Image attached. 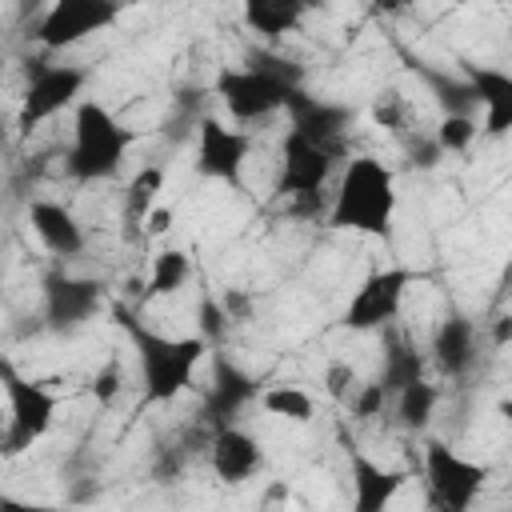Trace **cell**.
Here are the masks:
<instances>
[{"instance_id":"1","label":"cell","mask_w":512,"mask_h":512,"mask_svg":"<svg viewBox=\"0 0 512 512\" xmlns=\"http://www.w3.org/2000/svg\"><path fill=\"white\" fill-rule=\"evenodd\" d=\"M112 316H116L120 332L132 340V352H136L140 376H144V396L152 404L176 400L192 384V372H196L208 340L204 336H168V332H156V328H148L128 308H112Z\"/></svg>"},{"instance_id":"2","label":"cell","mask_w":512,"mask_h":512,"mask_svg":"<svg viewBox=\"0 0 512 512\" xmlns=\"http://www.w3.org/2000/svg\"><path fill=\"white\" fill-rule=\"evenodd\" d=\"M392 220H396L392 168H384L372 156L348 160V168L332 192L328 224L344 228V232H364V236H392Z\"/></svg>"},{"instance_id":"3","label":"cell","mask_w":512,"mask_h":512,"mask_svg":"<svg viewBox=\"0 0 512 512\" xmlns=\"http://www.w3.org/2000/svg\"><path fill=\"white\" fill-rule=\"evenodd\" d=\"M132 132L96 100H80L72 116V152L68 172L76 180H108L120 172Z\"/></svg>"},{"instance_id":"4","label":"cell","mask_w":512,"mask_h":512,"mask_svg":"<svg viewBox=\"0 0 512 512\" xmlns=\"http://www.w3.org/2000/svg\"><path fill=\"white\" fill-rule=\"evenodd\" d=\"M296 76L284 72V68H272V64H252V68H224L216 76V92L224 100V108L236 116V120H264L272 112H280L288 104V96L296 92Z\"/></svg>"},{"instance_id":"5","label":"cell","mask_w":512,"mask_h":512,"mask_svg":"<svg viewBox=\"0 0 512 512\" xmlns=\"http://www.w3.org/2000/svg\"><path fill=\"white\" fill-rule=\"evenodd\" d=\"M0 376H4V396H8L4 452H8V456H16V452L32 448V444L52 428L56 396H52L44 384H36V380L20 376L12 364H4V368H0Z\"/></svg>"},{"instance_id":"6","label":"cell","mask_w":512,"mask_h":512,"mask_svg":"<svg viewBox=\"0 0 512 512\" xmlns=\"http://www.w3.org/2000/svg\"><path fill=\"white\" fill-rule=\"evenodd\" d=\"M424 480H428V496H432L436 508L464 512V508L476 504V496L488 480V468L460 456L444 440H428L424 444Z\"/></svg>"},{"instance_id":"7","label":"cell","mask_w":512,"mask_h":512,"mask_svg":"<svg viewBox=\"0 0 512 512\" xmlns=\"http://www.w3.org/2000/svg\"><path fill=\"white\" fill-rule=\"evenodd\" d=\"M120 0H52L40 28H36V40L44 48H72L80 40H88L92 32H104L120 20Z\"/></svg>"},{"instance_id":"8","label":"cell","mask_w":512,"mask_h":512,"mask_svg":"<svg viewBox=\"0 0 512 512\" xmlns=\"http://www.w3.org/2000/svg\"><path fill=\"white\" fill-rule=\"evenodd\" d=\"M412 280H416V272H412V268H400V264L372 272V276L352 292V300H348V308H344V316H340L344 328L368 332V328L392 324L396 312H400V304H404V292L412 288Z\"/></svg>"},{"instance_id":"9","label":"cell","mask_w":512,"mask_h":512,"mask_svg":"<svg viewBox=\"0 0 512 512\" xmlns=\"http://www.w3.org/2000/svg\"><path fill=\"white\" fill-rule=\"evenodd\" d=\"M88 72L76 64H36L20 100V128L32 132L36 124L52 120L56 112H64L68 104H76V96L84 92Z\"/></svg>"},{"instance_id":"10","label":"cell","mask_w":512,"mask_h":512,"mask_svg":"<svg viewBox=\"0 0 512 512\" xmlns=\"http://www.w3.org/2000/svg\"><path fill=\"white\" fill-rule=\"evenodd\" d=\"M336 152H328L324 144L300 136L288 128L284 136V152H280V176H276V192L288 200H316L328 172H332Z\"/></svg>"},{"instance_id":"11","label":"cell","mask_w":512,"mask_h":512,"mask_svg":"<svg viewBox=\"0 0 512 512\" xmlns=\"http://www.w3.org/2000/svg\"><path fill=\"white\" fill-rule=\"evenodd\" d=\"M252 152V136L224 128V120L204 116L196 124V172L208 180H224V184H240L244 164Z\"/></svg>"},{"instance_id":"12","label":"cell","mask_w":512,"mask_h":512,"mask_svg":"<svg viewBox=\"0 0 512 512\" xmlns=\"http://www.w3.org/2000/svg\"><path fill=\"white\" fill-rule=\"evenodd\" d=\"M284 112H288V120H292V132H300V136L324 144V148L336 152V156L344 152V132H348V124H352V108L328 104V100L308 96L304 88H296V92L288 96Z\"/></svg>"},{"instance_id":"13","label":"cell","mask_w":512,"mask_h":512,"mask_svg":"<svg viewBox=\"0 0 512 512\" xmlns=\"http://www.w3.org/2000/svg\"><path fill=\"white\" fill-rule=\"evenodd\" d=\"M104 304V292L96 280L80 276H48L44 280V316L52 328H76L92 320Z\"/></svg>"},{"instance_id":"14","label":"cell","mask_w":512,"mask_h":512,"mask_svg":"<svg viewBox=\"0 0 512 512\" xmlns=\"http://www.w3.org/2000/svg\"><path fill=\"white\" fill-rule=\"evenodd\" d=\"M460 72L468 76L476 104H484V136H508L512 132V72L492 68V64H472L464 60Z\"/></svg>"},{"instance_id":"15","label":"cell","mask_w":512,"mask_h":512,"mask_svg":"<svg viewBox=\"0 0 512 512\" xmlns=\"http://www.w3.org/2000/svg\"><path fill=\"white\" fill-rule=\"evenodd\" d=\"M208 460H212V472L224 480V484H244L252 480L260 468H264V452H260V440L248 436L244 428L236 424H220L212 444H208Z\"/></svg>"},{"instance_id":"16","label":"cell","mask_w":512,"mask_h":512,"mask_svg":"<svg viewBox=\"0 0 512 512\" xmlns=\"http://www.w3.org/2000/svg\"><path fill=\"white\" fill-rule=\"evenodd\" d=\"M348 476H352V508L356 512H380L384 504H392V496L404 484V472L376 464L356 444H348Z\"/></svg>"},{"instance_id":"17","label":"cell","mask_w":512,"mask_h":512,"mask_svg":"<svg viewBox=\"0 0 512 512\" xmlns=\"http://www.w3.org/2000/svg\"><path fill=\"white\" fill-rule=\"evenodd\" d=\"M28 220H32V232L40 236V244L48 252H56V256H80L84 252V228L72 216V208L56 204V200H36L28 208Z\"/></svg>"},{"instance_id":"18","label":"cell","mask_w":512,"mask_h":512,"mask_svg":"<svg viewBox=\"0 0 512 512\" xmlns=\"http://www.w3.org/2000/svg\"><path fill=\"white\" fill-rule=\"evenodd\" d=\"M432 356L448 376H464L476 360V324L460 312L444 316L436 324V336H432Z\"/></svg>"},{"instance_id":"19","label":"cell","mask_w":512,"mask_h":512,"mask_svg":"<svg viewBox=\"0 0 512 512\" xmlns=\"http://www.w3.org/2000/svg\"><path fill=\"white\" fill-rule=\"evenodd\" d=\"M248 400H256V380L220 356V360H216V380H212V392H208V412L224 424V420H232Z\"/></svg>"},{"instance_id":"20","label":"cell","mask_w":512,"mask_h":512,"mask_svg":"<svg viewBox=\"0 0 512 512\" xmlns=\"http://www.w3.org/2000/svg\"><path fill=\"white\" fill-rule=\"evenodd\" d=\"M304 12L308 8L300 0H244V20L260 36H288V32H296Z\"/></svg>"},{"instance_id":"21","label":"cell","mask_w":512,"mask_h":512,"mask_svg":"<svg viewBox=\"0 0 512 512\" xmlns=\"http://www.w3.org/2000/svg\"><path fill=\"white\" fill-rule=\"evenodd\" d=\"M376 380L384 384L388 396H396V392H404L408 384L424 380V356H420L404 336H392L388 348H384V364H380V376H376Z\"/></svg>"},{"instance_id":"22","label":"cell","mask_w":512,"mask_h":512,"mask_svg":"<svg viewBox=\"0 0 512 512\" xmlns=\"http://www.w3.org/2000/svg\"><path fill=\"white\" fill-rule=\"evenodd\" d=\"M412 72L436 92V100H440V108L444 112H472V104H476V92H472V84H468V76H448V72H440V68H428L424 60H416L412 64Z\"/></svg>"},{"instance_id":"23","label":"cell","mask_w":512,"mask_h":512,"mask_svg":"<svg viewBox=\"0 0 512 512\" xmlns=\"http://www.w3.org/2000/svg\"><path fill=\"white\" fill-rule=\"evenodd\" d=\"M192 276V260L180 252V248H164L156 260H152V272H148V296H172L188 284Z\"/></svg>"},{"instance_id":"24","label":"cell","mask_w":512,"mask_h":512,"mask_svg":"<svg viewBox=\"0 0 512 512\" xmlns=\"http://www.w3.org/2000/svg\"><path fill=\"white\" fill-rule=\"evenodd\" d=\"M260 404H264L268 416H280V420H292V424H308L312 420V396L304 388H292V384L264 388Z\"/></svg>"},{"instance_id":"25","label":"cell","mask_w":512,"mask_h":512,"mask_svg":"<svg viewBox=\"0 0 512 512\" xmlns=\"http://www.w3.org/2000/svg\"><path fill=\"white\" fill-rule=\"evenodd\" d=\"M396 412H400V420H404L408 428H424L428 416L436 412V388H432L428 380L408 384L404 392H396Z\"/></svg>"},{"instance_id":"26","label":"cell","mask_w":512,"mask_h":512,"mask_svg":"<svg viewBox=\"0 0 512 512\" xmlns=\"http://www.w3.org/2000/svg\"><path fill=\"white\" fill-rule=\"evenodd\" d=\"M160 188H164V172L160 168H140L136 176H132V184H128V220H144L152 208H156V200H160Z\"/></svg>"},{"instance_id":"27","label":"cell","mask_w":512,"mask_h":512,"mask_svg":"<svg viewBox=\"0 0 512 512\" xmlns=\"http://www.w3.org/2000/svg\"><path fill=\"white\" fill-rule=\"evenodd\" d=\"M476 136H480V124H476L472 112H444V120H440V128H436L440 152H464Z\"/></svg>"},{"instance_id":"28","label":"cell","mask_w":512,"mask_h":512,"mask_svg":"<svg viewBox=\"0 0 512 512\" xmlns=\"http://www.w3.org/2000/svg\"><path fill=\"white\" fill-rule=\"evenodd\" d=\"M324 388H328V396L332 400H340V404H348L356 392H360V372L352 368V364H328L324 368Z\"/></svg>"},{"instance_id":"29","label":"cell","mask_w":512,"mask_h":512,"mask_svg":"<svg viewBox=\"0 0 512 512\" xmlns=\"http://www.w3.org/2000/svg\"><path fill=\"white\" fill-rule=\"evenodd\" d=\"M384 400H388L384 384H380V380H372V384H360V392L348 400V408H352V416H360V420H372V416L384 408Z\"/></svg>"},{"instance_id":"30","label":"cell","mask_w":512,"mask_h":512,"mask_svg":"<svg viewBox=\"0 0 512 512\" xmlns=\"http://www.w3.org/2000/svg\"><path fill=\"white\" fill-rule=\"evenodd\" d=\"M376 120H380L384 128L400 132V124H404V108H400V96H396V92H384V96H380V104H376Z\"/></svg>"},{"instance_id":"31","label":"cell","mask_w":512,"mask_h":512,"mask_svg":"<svg viewBox=\"0 0 512 512\" xmlns=\"http://www.w3.org/2000/svg\"><path fill=\"white\" fill-rule=\"evenodd\" d=\"M220 328H224V312H220L212 300H204V304H200V336H204V340H216Z\"/></svg>"},{"instance_id":"32","label":"cell","mask_w":512,"mask_h":512,"mask_svg":"<svg viewBox=\"0 0 512 512\" xmlns=\"http://www.w3.org/2000/svg\"><path fill=\"white\" fill-rule=\"evenodd\" d=\"M116 384H120V364H108V368L92 380V392H96L100 400H112V396H116Z\"/></svg>"},{"instance_id":"33","label":"cell","mask_w":512,"mask_h":512,"mask_svg":"<svg viewBox=\"0 0 512 512\" xmlns=\"http://www.w3.org/2000/svg\"><path fill=\"white\" fill-rule=\"evenodd\" d=\"M144 228H148V236H160V232H168V228H172V208L156 204V208L144 216Z\"/></svg>"},{"instance_id":"34","label":"cell","mask_w":512,"mask_h":512,"mask_svg":"<svg viewBox=\"0 0 512 512\" xmlns=\"http://www.w3.org/2000/svg\"><path fill=\"white\" fill-rule=\"evenodd\" d=\"M372 8H376V12H404L408 0H372Z\"/></svg>"},{"instance_id":"35","label":"cell","mask_w":512,"mask_h":512,"mask_svg":"<svg viewBox=\"0 0 512 512\" xmlns=\"http://www.w3.org/2000/svg\"><path fill=\"white\" fill-rule=\"evenodd\" d=\"M512 336V316H500V332H496V340H508Z\"/></svg>"},{"instance_id":"36","label":"cell","mask_w":512,"mask_h":512,"mask_svg":"<svg viewBox=\"0 0 512 512\" xmlns=\"http://www.w3.org/2000/svg\"><path fill=\"white\" fill-rule=\"evenodd\" d=\"M500 416H504V424L512 428V400H500Z\"/></svg>"},{"instance_id":"37","label":"cell","mask_w":512,"mask_h":512,"mask_svg":"<svg viewBox=\"0 0 512 512\" xmlns=\"http://www.w3.org/2000/svg\"><path fill=\"white\" fill-rule=\"evenodd\" d=\"M452 4H504V0H452Z\"/></svg>"},{"instance_id":"38","label":"cell","mask_w":512,"mask_h":512,"mask_svg":"<svg viewBox=\"0 0 512 512\" xmlns=\"http://www.w3.org/2000/svg\"><path fill=\"white\" fill-rule=\"evenodd\" d=\"M300 4H304V8H320L324 0H300Z\"/></svg>"}]
</instances>
